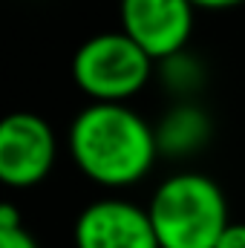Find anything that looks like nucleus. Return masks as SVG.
I'll return each mask as SVG.
<instances>
[{
    "label": "nucleus",
    "instance_id": "f257e3e1",
    "mask_svg": "<svg viewBox=\"0 0 245 248\" xmlns=\"http://www.w3.org/2000/svg\"><path fill=\"white\" fill-rule=\"evenodd\" d=\"M69 150L87 179L107 187H124L150 173L159 139L133 107L92 101L69 127Z\"/></svg>",
    "mask_w": 245,
    "mask_h": 248
},
{
    "label": "nucleus",
    "instance_id": "f03ea898",
    "mask_svg": "<svg viewBox=\"0 0 245 248\" xmlns=\"http://www.w3.org/2000/svg\"><path fill=\"white\" fill-rule=\"evenodd\" d=\"M147 211L159 248H216L231 225L228 202L219 185L190 170L168 176L156 187Z\"/></svg>",
    "mask_w": 245,
    "mask_h": 248
},
{
    "label": "nucleus",
    "instance_id": "7ed1b4c3",
    "mask_svg": "<svg viewBox=\"0 0 245 248\" xmlns=\"http://www.w3.org/2000/svg\"><path fill=\"white\" fill-rule=\"evenodd\" d=\"M150 72L153 58L122 29L92 35L72 55V78L92 101L124 104L144 90Z\"/></svg>",
    "mask_w": 245,
    "mask_h": 248
},
{
    "label": "nucleus",
    "instance_id": "20e7f679",
    "mask_svg": "<svg viewBox=\"0 0 245 248\" xmlns=\"http://www.w3.org/2000/svg\"><path fill=\"white\" fill-rule=\"evenodd\" d=\"M55 133L35 113H12L0 124V179L12 187L38 185L55 165Z\"/></svg>",
    "mask_w": 245,
    "mask_h": 248
},
{
    "label": "nucleus",
    "instance_id": "39448f33",
    "mask_svg": "<svg viewBox=\"0 0 245 248\" xmlns=\"http://www.w3.org/2000/svg\"><path fill=\"white\" fill-rule=\"evenodd\" d=\"M190 0H122V32L153 61L176 58L193 29Z\"/></svg>",
    "mask_w": 245,
    "mask_h": 248
},
{
    "label": "nucleus",
    "instance_id": "423d86ee",
    "mask_svg": "<svg viewBox=\"0 0 245 248\" xmlns=\"http://www.w3.org/2000/svg\"><path fill=\"white\" fill-rule=\"evenodd\" d=\"M75 248H159L150 211L127 199H98L75 219Z\"/></svg>",
    "mask_w": 245,
    "mask_h": 248
},
{
    "label": "nucleus",
    "instance_id": "0eeeda50",
    "mask_svg": "<svg viewBox=\"0 0 245 248\" xmlns=\"http://www.w3.org/2000/svg\"><path fill=\"white\" fill-rule=\"evenodd\" d=\"M205 133H208V119L202 113H196L193 107H179L165 119L156 139H159V150L184 153V150L196 147L205 139Z\"/></svg>",
    "mask_w": 245,
    "mask_h": 248
},
{
    "label": "nucleus",
    "instance_id": "6e6552de",
    "mask_svg": "<svg viewBox=\"0 0 245 248\" xmlns=\"http://www.w3.org/2000/svg\"><path fill=\"white\" fill-rule=\"evenodd\" d=\"M0 248H38V243L20 225V228H0Z\"/></svg>",
    "mask_w": 245,
    "mask_h": 248
},
{
    "label": "nucleus",
    "instance_id": "1a4fd4ad",
    "mask_svg": "<svg viewBox=\"0 0 245 248\" xmlns=\"http://www.w3.org/2000/svg\"><path fill=\"white\" fill-rule=\"evenodd\" d=\"M216 248H245V222H231L219 237Z\"/></svg>",
    "mask_w": 245,
    "mask_h": 248
},
{
    "label": "nucleus",
    "instance_id": "9d476101",
    "mask_svg": "<svg viewBox=\"0 0 245 248\" xmlns=\"http://www.w3.org/2000/svg\"><path fill=\"white\" fill-rule=\"evenodd\" d=\"M23 219L15 205H0V228H20Z\"/></svg>",
    "mask_w": 245,
    "mask_h": 248
},
{
    "label": "nucleus",
    "instance_id": "9b49d317",
    "mask_svg": "<svg viewBox=\"0 0 245 248\" xmlns=\"http://www.w3.org/2000/svg\"><path fill=\"white\" fill-rule=\"evenodd\" d=\"M190 3L199 9H231V6H240L245 0H190Z\"/></svg>",
    "mask_w": 245,
    "mask_h": 248
}]
</instances>
